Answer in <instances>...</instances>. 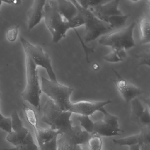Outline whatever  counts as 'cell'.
<instances>
[{"instance_id": "7a4b0ae2", "label": "cell", "mask_w": 150, "mask_h": 150, "mask_svg": "<svg viewBox=\"0 0 150 150\" xmlns=\"http://www.w3.org/2000/svg\"><path fill=\"white\" fill-rule=\"evenodd\" d=\"M42 111V122L50 125L52 129L59 132L61 135L66 133L73 126L71 119L72 113L62 110L51 99L46 102Z\"/></svg>"}, {"instance_id": "ac0fdd59", "label": "cell", "mask_w": 150, "mask_h": 150, "mask_svg": "<svg viewBox=\"0 0 150 150\" xmlns=\"http://www.w3.org/2000/svg\"><path fill=\"white\" fill-rule=\"evenodd\" d=\"M129 16V14L114 16L109 17L106 22L114 30H116L121 28L123 26H124Z\"/></svg>"}, {"instance_id": "83f0119b", "label": "cell", "mask_w": 150, "mask_h": 150, "mask_svg": "<svg viewBox=\"0 0 150 150\" xmlns=\"http://www.w3.org/2000/svg\"><path fill=\"white\" fill-rule=\"evenodd\" d=\"M57 137L54 138L52 140L38 146L39 150H58Z\"/></svg>"}, {"instance_id": "8992f818", "label": "cell", "mask_w": 150, "mask_h": 150, "mask_svg": "<svg viewBox=\"0 0 150 150\" xmlns=\"http://www.w3.org/2000/svg\"><path fill=\"white\" fill-rule=\"evenodd\" d=\"M41 89L64 111H68L71 102L70 98L73 88L59 83L51 81L45 77L41 78Z\"/></svg>"}, {"instance_id": "1f68e13d", "label": "cell", "mask_w": 150, "mask_h": 150, "mask_svg": "<svg viewBox=\"0 0 150 150\" xmlns=\"http://www.w3.org/2000/svg\"><path fill=\"white\" fill-rule=\"evenodd\" d=\"M69 150H83L82 149L80 145H76L75 146H73V147H71L69 149Z\"/></svg>"}, {"instance_id": "d6986e66", "label": "cell", "mask_w": 150, "mask_h": 150, "mask_svg": "<svg viewBox=\"0 0 150 150\" xmlns=\"http://www.w3.org/2000/svg\"><path fill=\"white\" fill-rule=\"evenodd\" d=\"M130 103H131V119L133 122L139 124V119L144 112L145 108L137 98L133 99Z\"/></svg>"}, {"instance_id": "6da1fadb", "label": "cell", "mask_w": 150, "mask_h": 150, "mask_svg": "<svg viewBox=\"0 0 150 150\" xmlns=\"http://www.w3.org/2000/svg\"><path fill=\"white\" fill-rule=\"evenodd\" d=\"M43 18L45 25L52 36L54 43H57L65 38L69 30H76L74 23L67 21L59 13L56 0L46 1L44 7Z\"/></svg>"}, {"instance_id": "f546056e", "label": "cell", "mask_w": 150, "mask_h": 150, "mask_svg": "<svg viewBox=\"0 0 150 150\" xmlns=\"http://www.w3.org/2000/svg\"><path fill=\"white\" fill-rule=\"evenodd\" d=\"M137 57L140 59L139 65H146L150 67V49H148L140 55L137 56Z\"/></svg>"}, {"instance_id": "836d02e7", "label": "cell", "mask_w": 150, "mask_h": 150, "mask_svg": "<svg viewBox=\"0 0 150 150\" xmlns=\"http://www.w3.org/2000/svg\"><path fill=\"white\" fill-rule=\"evenodd\" d=\"M2 3V1H0V13H1V4Z\"/></svg>"}, {"instance_id": "e0dca14e", "label": "cell", "mask_w": 150, "mask_h": 150, "mask_svg": "<svg viewBox=\"0 0 150 150\" xmlns=\"http://www.w3.org/2000/svg\"><path fill=\"white\" fill-rule=\"evenodd\" d=\"M3 150H39L38 146L35 143L30 132L26 139L20 144L11 148H4Z\"/></svg>"}, {"instance_id": "8fae6325", "label": "cell", "mask_w": 150, "mask_h": 150, "mask_svg": "<svg viewBox=\"0 0 150 150\" xmlns=\"http://www.w3.org/2000/svg\"><path fill=\"white\" fill-rule=\"evenodd\" d=\"M112 102L110 100L103 101L82 100L71 102L70 104L69 111L72 113L79 115L90 116L93 115L96 111H99L100 109Z\"/></svg>"}, {"instance_id": "cb8c5ba5", "label": "cell", "mask_w": 150, "mask_h": 150, "mask_svg": "<svg viewBox=\"0 0 150 150\" xmlns=\"http://www.w3.org/2000/svg\"><path fill=\"white\" fill-rule=\"evenodd\" d=\"M78 120L80 122L81 125L85 129V131L89 134L93 132L94 122L89 118V116L79 115L78 117Z\"/></svg>"}, {"instance_id": "ba28073f", "label": "cell", "mask_w": 150, "mask_h": 150, "mask_svg": "<svg viewBox=\"0 0 150 150\" xmlns=\"http://www.w3.org/2000/svg\"><path fill=\"white\" fill-rule=\"evenodd\" d=\"M57 140L58 150H69L71 147L87 143L90 134L79 125L73 126Z\"/></svg>"}, {"instance_id": "2e32d148", "label": "cell", "mask_w": 150, "mask_h": 150, "mask_svg": "<svg viewBox=\"0 0 150 150\" xmlns=\"http://www.w3.org/2000/svg\"><path fill=\"white\" fill-rule=\"evenodd\" d=\"M140 30V43L147 44L150 42V19L148 16H143L139 22Z\"/></svg>"}, {"instance_id": "7402d4cb", "label": "cell", "mask_w": 150, "mask_h": 150, "mask_svg": "<svg viewBox=\"0 0 150 150\" xmlns=\"http://www.w3.org/2000/svg\"><path fill=\"white\" fill-rule=\"evenodd\" d=\"M113 141L115 144L120 146H130L138 144L139 133L119 139H114Z\"/></svg>"}, {"instance_id": "4dcf8cb0", "label": "cell", "mask_w": 150, "mask_h": 150, "mask_svg": "<svg viewBox=\"0 0 150 150\" xmlns=\"http://www.w3.org/2000/svg\"><path fill=\"white\" fill-rule=\"evenodd\" d=\"M2 2L4 3H8V4H12V5H19L21 3V1H12V0H9V1H2Z\"/></svg>"}, {"instance_id": "4316f807", "label": "cell", "mask_w": 150, "mask_h": 150, "mask_svg": "<svg viewBox=\"0 0 150 150\" xmlns=\"http://www.w3.org/2000/svg\"><path fill=\"white\" fill-rule=\"evenodd\" d=\"M139 124L142 126H148L150 124V113L149 108L144 109V112L139 119Z\"/></svg>"}, {"instance_id": "ffe728a7", "label": "cell", "mask_w": 150, "mask_h": 150, "mask_svg": "<svg viewBox=\"0 0 150 150\" xmlns=\"http://www.w3.org/2000/svg\"><path fill=\"white\" fill-rule=\"evenodd\" d=\"M126 57V51L112 50V51L103 57V59L109 63H118L123 61Z\"/></svg>"}, {"instance_id": "d4e9b609", "label": "cell", "mask_w": 150, "mask_h": 150, "mask_svg": "<svg viewBox=\"0 0 150 150\" xmlns=\"http://www.w3.org/2000/svg\"><path fill=\"white\" fill-rule=\"evenodd\" d=\"M150 144V126H142L139 133L138 145Z\"/></svg>"}, {"instance_id": "484cf974", "label": "cell", "mask_w": 150, "mask_h": 150, "mask_svg": "<svg viewBox=\"0 0 150 150\" xmlns=\"http://www.w3.org/2000/svg\"><path fill=\"white\" fill-rule=\"evenodd\" d=\"M1 93H0V99ZM0 129L5 131L6 132L10 133L12 132V121L11 117H5L1 114L0 111Z\"/></svg>"}, {"instance_id": "5b68a950", "label": "cell", "mask_w": 150, "mask_h": 150, "mask_svg": "<svg viewBox=\"0 0 150 150\" xmlns=\"http://www.w3.org/2000/svg\"><path fill=\"white\" fill-rule=\"evenodd\" d=\"M25 63L27 85L21 95L24 100L40 110V96L42 91L39 82L37 66L27 56H26Z\"/></svg>"}, {"instance_id": "9a60e30c", "label": "cell", "mask_w": 150, "mask_h": 150, "mask_svg": "<svg viewBox=\"0 0 150 150\" xmlns=\"http://www.w3.org/2000/svg\"><path fill=\"white\" fill-rule=\"evenodd\" d=\"M123 131L121 129H116L105 123L102 119L94 122L93 132L101 137H111L121 135L120 132Z\"/></svg>"}, {"instance_id": "4fadbf2b", "label": "cell", "mask_w": 150, "mask_h": 150, "mask_svg": "<svg viewBox=\"0 0 150 150\" xmlns=\"http://www.w3.org/2000/svg\"><path fill=\"white\" fill-rule=\"evenodd\" d=\"M45 0H35L28 10V28L30 30L36 26L43 18L44 7Z\"/></svg>"}, {"instance_id": "7c38bea8", "label": "cell", "mask_w": 150, "mask_h": 150, "mask_svg": "<svg viewBox=\"0 0 150 150\" xmlns=\"http://www.w3.org/2000/svg\"><path fill=\"white\" fill-rule=\"evenodd\" d=\"M119 2L118 0L107 1L88 9L97 18L106 22L107 19L110 16L123 14L119 9Z\"/></svg>"}, {"instance_id": "603a6c76", "label": "cell", "mask_w": 150, "mask_h": 150, "mask_svg": "<svg viewBox=\"0 0 150 150\" xmlns=\"http://www.w3.org/2000/svg\"><path fill=\"white\" fill-rule=\"evenodd\" d=\"M90 150H101L103 142L100 136L95 133L90 134L87 143Z\"/></svg>"}, {"instance_id": "d6a6232c", "label": "cell", "mask_w": 150, "mask_h": 150, "mask_svg": "<svg viewBox=\"0 0 150 150\" xmlns=\"http://www.w3.org/2000/svg\"><path fill=\"white\" fill-rule=\"evenodd\" d=\"M95 66L93 65V69H94V70H98V68L99 67V65H98V64H94Z\"/></svg>"}, {"instance_id": "e575fe53", "label": "cell", "mask_w": 150, "mask_h": 150, "mask_svg": "<svg viewBox=\"0 0 150 150\" xmlns=\"http://www.w3.org/2000/svg\"></svg>"}, {"instance_id": "277c9868", "label": "cell", "mask_w": 150, "mask_h": 150, "mask_svg": "<svg viewBox=\"0 0 150 150\" xmlns=\"http://www.w3.org/2000/svg\"><path fill=\"white\" fill-rule=\"evenodd\" d=\"M135 22L124 28L116 30L100 38L98 42L101 45L110 47L112 50H126L135 47L133 32Z\"/></svg>"}, {"instance_id": "44dd1931", "label": "cell", "mask_w": 150, "mask_h": 150, "mask_svg": "<svg viewBox=\"0 0 150 150\" xmlns=\"http://www.w3.org/2000/svg\"><path fill=\"white\" fill-rule=\"evenodd\" d=\"M99 111L101 112L103 114L102 120L105 123L115 129H120L118 123V118L117 117L109 113L104 107L100 109Z\"/></svg>"}, {"instance_id": "9c48e42d", "label": "cell", "mask_w": 150, "mask_h": 150, "mask_svg": "<svg viewBox=\"0 0 150 150\" xmlns=\"http://www.w3.org/2000/svg\"><path fill=\"white\" fill-rule=\"evenodd\" d=\"M112 70L117 78L115 79L111 80L126 103L131 102L132 100L142 93L143 91L139 88L127 81L115 70L113 69Z\"/></svg>"}, {"instance_id": "30bf717a", "label": "cell", "mask_w": 150, "mask_h": 150, "mask_svg": "<svg viewBox=\"0 0 150 150\" xmlns=\"http://www.w3.org/2000/svg\"><path fill=\"white\" fill-rule=\"evenodd\" d=\"M12 132L8 134L6 140L15 146L21 144L27 138L30 131L24 127L16 111H13L11 115Z\"/></svg>"}, {"instance_id": "3957f363", "label": "cell", "mask_w": 150, "mask_h": 150, "mask_svg": "<svg viewBox=\"0 0 150 150\" xmlns=\"http://www.w3.org/2000/svg\"><path fill=\"white\" fill-rule=\"evenodd\" d=\"M78 8L84 21L85 27L84 40L88 43L107 35L114 30L108 23L99 19L88 9L81 7L77 1H72Z\"/></svg>"}, {"instance_id": "f1b7e54d", "label": "cell", "mask_w": 150, "mask_h": 150, "mask_svg": "<svg viewBox=\"0 0 150 150\" xmlns=\"http://www.w3.org/2000/svg\"><path fill=\"white\" fill-rule=\"evenodd\" d=\"M19 25H16L9 29L6 32V38L10 42H15L18 36L19 32Z\"/></svg>"}, {"instance_id": "52a82bcc", "label": "cell", "mask_w": 150, "mask_h": 150, "mask_svg": "<svg viewBox=\"0 0 150 150\" xmlns=\"http://www.w3.org/2000/svg\"><path fill=\"white\" fill-rule=\"evenodd\" d=\"M20 41L24 49L25 55L29 57L37 66L41 67L46 70L50 80L54 82L58 81L48 53L40 46L33 45L22 37L20 38Z\"/></svg>"}, {"instance_id": "5bb4252c", "label": "cell", "mask_w": 150, "mask_h": 150, "mask_svg": "<svg viewBox=\"0 0 150 150\" xmlns=\"http://www.w3.org/2000/svg\"><path fill=\"white\" fill-rule=\"evenodd\" d=\"M56 1L59 13L67 21H72L78 15V8L72 1L56 0Z\"/></svg>"}]
</instances>
